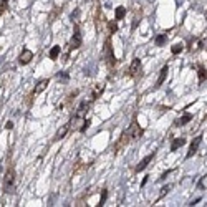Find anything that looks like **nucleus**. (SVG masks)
Masks as SVG:
<instances>
[{"instance_id": "1", "label": "nucleus", "mask_w": 207, "mask_h": 207, "mask_svg": "<svg viewBox=\"0 0 207 207\" xmlns=\"http://www.w3.org/2000/svg\"><path fill=\"white\" fill-rule=\"evenodd\" d=\"M3 191H5V194H13V191H15V169H13V167H10V169L5 172Z\"/></svg>"}, {"instance_id": "2", "label": "nucleus", "mask_w": 207, "mask_h": 207, "mask_svg": "<svg viewBox=\"0 0 207 207\" xmlns=\"http://www.w3.org/2000/svg\"><path fill=\"white\" fill-rule=\"evenodd\" d=\"M71 48H80L81 47V31H80V27L75 25V33L71 36Z\"/></svg>"}, {"instance_id": "3", "label": "nucleus", "mask_w": 207, "mask_h": 207, "mask_svg": "<svg viewBox=\"0 0 207 207\" xmlns=\"http://www.w3.org/2000/svg\"><path fill=\"white\" fill-rule=\"evenodd\" d=\"M128 134H129L133 139H139L141 136H143V129L139 128V124L136 123V121H133V124H131L129 131H128Z\"/></svg>"}, {"instance_id": "4", "label": "nucleus", "mask_w": 207, "mask_h": 207, "mask_svg": "<svg viewBox=\"0 0 207 207\" xmlns=\"http://www.w3.org/2000/svg\"><path fill=\"white\" fill-rule=\"evenodd\" d=\"M31 58H33V52L28 50V48H25V50L20 53V57H18V63H20V65H28V63L31 62Z\"/></svg>"}, {"instance_id": "5", "label": "nucleus", "mask_w": 207, "mask_h": 207, "mask_svg": "<svg viewBox=\"0 0 207 207\" xmlns=\"http://www.w3.org/2000/svg\"><path fill=\"white\" fill-rule=\"evenodd\" d=\"M202 143V136H197L196 139L192 141V144H191V148H189V151H187V159H189V157H192V156L196 154L197 152V149H199V144H201Z\"/></svg>"}, {"instance_id": "6", "label": "nucleus", "mask_w": 207, "mask_h": 207, "mask_svg": "<svg viewBox=\"0 0 207 207\" xmlns=\"http://www.w3.org/2000/svg\"><path fill=\"white\" fill-rule=\"evenodd\" d=\"M141 60L139 58H134L133 62H131V66H129V76H136V75H139L141 71Z\"/></svg>"}, {"instance_id": "7", "label": "nucleus", "mask_w": 207, "mask_h": 207, "mask_svg": "<svg viewBox=\"0 0 207 207\" xmlns=\"http://www.w3.org/2000/svg\"><path fill=\"white\" fill-rule=\"evenodd\" d=\"M152 157H154V152H151L149 156H146L144 159H143V161H141V162H139V164L136 166V172H141V171H144L146 167H148V164H149V162H151V159H152Z\"/></svg>"}, {"instance_id": "8", "label": "nucleus", "mask_w": 207, "mask_h": 207, "mask_svg": "<svg viewBox=\"0 0 207 207\" xmlns=\"http://www.w3.org/2000/svg\"><path fill=\"white\" fill-rule=\"evenodd\" d=\"M48 85H50V81H48V80H40V81L36 83L35 90H33V96H36V94H40L41 91H45Z\"/></svg>"}, {"instance_id": "9", "label": "nucleus", "mask_w": 207, "mask_h": 207, "mask_svg": "<svg viewBox=\"0 0 207 207\" xmlns=\"http://www.w3.org/2000/svg\"><path fill=\"white\" fill-rule=\"evenodd\" d=\"M167 71H169V68H167V65H164L162 66V70H161V73H159V76H157V81H156V88H159L161 85L164 83V80H166V76H167Z\"/></svg>"}, {"instance_id": "10", "label": "nucleus", "mask_w": 207, "mask_h": 207, "mask_svg": "<svg viewBox=\"0 0 207 207\" xmlns=\"http://www.w3.org/2000/svg\"><path fill=\"white\" fill-rule=\"evenodd\" d=\"M68 129H70V123H68V124H63L62 128H60V129L57 131V134H55V141H60V139H63V138L66 136Z\"/></svg>"}, {"instance_id": "11", "label": "nucleus", "mask_w": 207, "mask_h": 207, "mask_svg": "<svg viewBox=\"0 0 207 207\" xmlns=\"http://www.w3.org/2000/svg\"><path fill=\"white\" fill-rule=\"evenodd\" d=\"M186 144V139L184 138H176V139L172 141V144H171V151H177L181 146Z\"/></svg>"}, {"instance_id": "12", "label": "nucleus", "mask_w": 207, "mask_h": 207, "mask_svg": "<svg viewBox=\"0 0 207 207\" xmlns=\"http://www.w3.org/2000/svg\"><path fill=\"white\" fill-rule=\"evenodd\" d=\"M191 119H192V114H184L182 118L176 119V121H174V124H176V126H184V124H187Z\"/></svg>"}, {"instance_id": "13", "label": "nucleus", "mask_w": 207, "mask_h": 207, "mask_svg": "<svg viewBox=\"0 0 207 207\" xmlns=\"http://www.w3.org/2000/svg\"><path fill=\"white\" fill-rule=\"evenodd\" d=\"M60 52H62V47H60V45H55V47L50 50V58H52V60H57Z\"/></svg>"}, {"instance_id": "14", "label": "nucleus", "mask_w": 207, "mask_h": 207, "mask_svg": "<svg viewBox=\"0 0 207 207\" xmlns=\"http://www.w3.org/2000/svg\"><path fill=\"white\" fill-rule=\"evenodd\" d=\"M124 15H126V8H124V7H118V8H116V20L124 18Z\"/></svg>"}, {"instance_id": "15", "label": "nucleus", "mask_w": 207, "mask_h": 207, "mask_svg": "<svg viewBox=\"0 0 207 207\" xmlns=\"http://www.w3.org/2000/svg\"><path fill=\"white\" fill-rule=\"evenodd\" d=\"M101 93H103V86H101V85H96L94 90H93V98H91V99H96Z\"/></svg>"}, {"instance_id": "16", "label": "nucleus", "mask_w": 207, "mask_h": 207, "mask_svg": "<svg viewBox=\"0 0 207 207\" xmlns=\"http://www.w3.org/2000/svg\"><path fill=\"white\" fill-rule=\"evenodd\" d=\"M86 108H88V103H81V104H80V108H78L76 116H83V114L86 113Z\"/></svg>"}, {"instance_id": "17", "label": "nucleus", "mask_w": 207, "mask_h": 207, "mask_svg": "<svg viewBox=\"0 0 207 207\" xmlns=\"http://www.w3.org/2000/svg\"><path fill=\"white\" fill-rule=\"evenodd\" d=\"M207 78V70L206 68H202V66H199V81H204Z\"/></svg>"}, {"instance_id": "18", "label": "nucleus", "mask_w": 207, "mask_h": 207, "mask_svg": "<svg viewBox=\"0 0 207 207\" xmlns=\"http://www.w3.org/2000/svg\"><path fill=\"white\" fill-rule=\"evenodd\" d=\"M171 52H172V55H177V53H181V52H182V45H181V43H176V45H172Z\"/></svg>"}, {"instance_id": "19", "label": "nucleus", "mask_w": 207, "mask_h": 207, "mask_svg": "<svg viewBox=\"0 0 207 207\" xmlns=\"http://www.w3.org/2000/svg\"><path fill=\"white\" fill-rule=\"evenodd\" d=\"M8 8V0H0V15Z\"/></svg>"}, {"instance_id": "20", "label": "nucleus", "mask_w": 207, "mask_h": 207, "mask_svg": "<svg viewBox=\"0 0 207 207\" xmlns=\"http://www.w3.org/2000/svg\"><path fill=\"white\" fill-rule=\"evenodd\" d=\"M106 197H108V191L103 189V194H101V201H99V206H104V202H106Z\"/></svg>"}, {"instance_id": "21", "label": "nucleus", "mask_w": 207, "mask_h": 207, "mask_svg": "<svg viewBox=\"0 0 207 207\" xmlns=\"http://www.w3.org/2000/svg\"><path fill=\"white\" fill-rule=\"evenodd\" d=\"M88 126H90V119H85V121H83V124H81V128H80V131H81V133H85Z\"/></svg>"}, {"instance_id": "22", "label": "nucleus", "mask_w": 207, "mask_h": 207, "mask_svg": "<svg viewBox=\"0 0 207 207\" xmlns=\"http://www.w3.org/2000/svg\"><path fill=\"white\" fill-rule=\"evenodd\" d=\"M164 41H166V35H159L156 38V43H157V45H164Z\"/></svg>"}, {"instance_id": "23", "label": "nucleus", "mask_w": 207, "mask_h": 207, "mask_svg": "<svg viewBox=\"0 0 207 207\" xmlns=\"http://www.w3.org/2000/svg\"><path fill=\"white\" fill-rule=\"evenodd\" d=\"M109 30H111V33H114V31L118 30V25H116L114 22H111V23H109Z\"/></svg>"}, {"instance_id": "24", "label": "nucleus", "mask_w": 207, "mask_h": 207, "mask_svg": "<svg viewBox=\"0 0 207 207\" xmlns=\"http://www.w3.org/2000/svg\"><path fill=\"white\" fill-rule=\"evenodd\" d=\"M169 189H171V186H166V187H162V189H161V197L164 196V194H166L167 191H169Z\"/></svg>"}, {"instance_id": "25", "label": "nucleus", "mask_w": 207, "mask_h": 207, "mask_svg": "<svg viewBox=\"0 0 207 207\" xmlns=\"http://www.w3.org/2000/svg\"><path fill=\"white\" fill-rule=\"evenodd\" d=\"M12 128H13V123H12V121H7V123H5V129H12Z\"/></svg>"}, {"instance_id": "26", "label": "nucleus", "mask_w": 207, "mask_h": 207, "mask_svg": "<svg viewBox=\"0 0 207 207\" xmlns=\"http://www.w3.org/2000/svg\"><path fill=\"white\" fill-rule=\"evenodd\" d=\"M78 15H80V10H75V12H73V13H71V20L75 22V18H76Z\"/></svg>"}]
</instances>
